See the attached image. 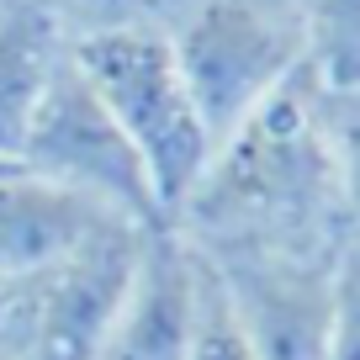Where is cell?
<instances>
[{"label": "cell", "mask_w": 360, "mask_h": 360, "mask_svg": "<svg viewBox=\"0 0 360 360\" xmlns=\"http://www.w3.org/2000/svg\"><path fill=\"white\" fill-rule=\"evenodd\" d=\"M323 138H328V159H334L345 244H360V85L323 90Z\"/></svg>", "instance_id": "obj_13"}, {"label": "cell", "mask_w": 360, "mask_h": 360, "mask_svg": "<svg viewBox=\"0 0 360 360\" xmlns=\"http://www.w3.org/2000/svg\"><path fill=\"white\" fill-rule=\"evenodd\" d=\"M328 360H360V244H345L334 265V323Z\"/></svg>", "instance_id": "obj_14"}, {"label": "cell", "mask_w": 360, "mask_h": 360, "mask_svg": "<svg viewBox=\"0 0 360 360\" xmlns=\"http://www.w3.org/2000/svg\"><path fill=\"white\" fill-rule=\"evenodd\" d=\"M117 228H133V223L22 165L0 175V276L6 281L43 276V270L64 265L69 255H79L85 244L117 233Z\"/></svg>", "instance_id": "obj_8"}, {"label": "cell", "mask_w": 360, "mask_h": 360, "mask_svg": "<svg viewBox=\"0 0 360 360\" xmlns=\"http://www.w3.org/2000/svg\"><path fill=\"white\" fill-rule=\"evenodd\" d=\"M169 48L212 143L307 69L297 0H191L169 27Z\"/></svg>", "instance_id": "obj_3"}, {"label": "cell", "mask_w": 360, "mask_h": 360, "mask_svg": "<svg viewBox=\"0 0 360 360\" xmlns=\"http://www.w3.org/2000/svg\"><path fill=\"white\" fill-rule=\"evenodd\" d=\"M186 360H259L249 345L244 323H238L228 286L217 276V265L196 249V323H191V349Z\"/></svg>", "instance_id": "obj_12"}, {"label": "cell", "mask_w": 360, "mask_h": 360, "mask_svg": "<svg viewBox=\"0 0 360 360\" xmlns=\"http://www.w3.org/2000/svg\"><path fill=\"white\" fill-rule=\"evenodd\" d=\"M175 233L196 249L345 255L339 186L323 138V85L307 69L217 143L196 196L175 217Z\"/></svg>", "instance_id": "obj_1"}, {"label": "cell", "mask_w": 360, "mask_h": 360, "mask_svg": "<svg viewBox=\"0 0 360 360\" xmlns=\"http://www.w3.org/2000/svg\"><path fill=\"white\" fill-rule=\"evenodd\" d=\"M6 169H11V165H6V159H0V175H6Z\"/></svg>", "instance_id": "obj_15"}, {"label": "cell", "mask_w": 360, "mask_h": 360, "mask_svg": "<svg viewBox=\"0 0 360 360\" xmlns=\"http://www.w3.org/2000/svg\"><path fill=\"white\" fill-rule=\"evenodd\" d=\"M202 255L217 265L259 360H328L339 255H281V249H202Z\"/></svg>", "instance_id": "obj_6"}, {"label": "cell", "mask_w": 360, "mask_h": 360, "mask_svg": "<svg viewBox=\"0 0 360 360\" xmlns=\"http://www.w3.org/2000/svg\"><path fill=\"white\" fill-rule=\"evenodd\" d=\"M16 165L64 186V191L101 202L106 212L127 217L133 228H165L143 159L127 143V133L117 127V117L101 106V96L90 90L85 69L75 64V48H69Z\"/></svg>", "instance_id": "obj_4"}, {"label": "cell", "mask_w": 360, "mask_h": 360, "mask_svg": "<svg viewBox=\"0 0 360 360\" xmlns=\"http://www.w3.org/2000/svg\"><path fill=\"white\" fill-rule=\"evenodd\" d=\"M196 323V244L175 228L143 233L133 281L96 360H186Z\"/></svg>", "instance_id": "obj_7"}, {"label": "cell", "mask_w": 360, "mask_h": 360, "mask_svg": "<svg viewBox=\"0 0 360 360\" xmlns=\"http://www.w3.org/2000/svg\"><path fill=\"white\" fill-rule=\"evenodd\" d=\"M69 37L37 0L0 6V159L16 165L22 143L43 112L48 90L69 58Z\"/></svg>", "instance_id": "obj_9"}, {"label": "cell", "mask_w": 360, "mask_h": 360, "mask_svg": "<svg viewBox=\"0 0 360 360\" xmlns=\"http://www.w3.org/2000/svg\"><path fill=\"white\" fill-rule=\"evenodd\" d=\"M0 6H11V0H0Z\"/></svg>", "instance_id": "obj_16"}, {"label": "cell", "mask_w": 360, "mask_h": 360, "mask_svg": "<svg viewBox=\"0 0 360 360\" xmlns=\"http://www.w3.org/2000/svg\"><path fill=\"white\" fill-rule=\"evenodd\" d=\"M69 43L112 32H169L191 0H37Z\"/></svg>", "instance_id": "obj_11"}, {"label": "cell", "mask_w": 360, "mask_h": 360, "mask_svg": "<svg viewBox=\"0 0 360 360\" xmlns=\"http://www.w3.org/2000/svg\"><path fill=\"white\" fill-rule=\"evenodd\" d=\"M307 75L323 90L360 85V0H297Z\"/></svg>", "instance_id": "obj_10"}, {"label": "cell", "mask_w": 360, "mask_h": 360, "mask_svg": "<svg viewBox=\"0 0 360 360\" xmlns=\"http://www.w3.org/2000/svg\"><path fill=\"white\" fill-rule=\"evenodd\" d=\"M143 233L154 228H117L85 244L64 265L11 281L6 323H0V360H96L106 328L133 281Z\"/></svg>", "instance_id": "obj_5"}, {"label": "cell", "mask_w": 360, "mask_h": 360, "mask_svg": "<svg viewBox=\"0 0 360 360\" xmlns=\"http://www.w3.org/2000/svg\"><path fill=\"white\" fill-rule=\"evenodd\" d=\"M75 64L85 69L90 90L117 117L127 143L138 148L159 217H165V228H175V217L186 212V202L202 186L217 143H212V127L196 112L191 90H186L169 32L85 37V43H75Z\"/></svg>", "instance_id": "obj_2"}]
</instances>
